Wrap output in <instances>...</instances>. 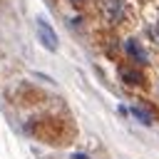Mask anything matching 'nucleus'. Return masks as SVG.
Masks as SVG:
<instances>
[{
  "label": "nucleus",
  "mask_w": 159,
  "mask_h": 159,
  "mask_svg": "<svg viewBox=\"0 0 159 159\" xmlns=\"http://www.w3.org/2000/svg\"><path fill=\"white\" fill-rule=\"evenodd\" d=\"M104 15L109 22H122L127 17V5L124 0H107L104 2Z\"/></svg>",
  "instance_id": "obj_1"
},
{
  "label": "nucleus",
  "mask_w": 159,
  "mask_h": 159,
  "mask_svg": "<svg viewBox=\"0 0 159 159\" xmlns=\"http://www.w3.org/2000/svg\"><path fill=\"white\" fill-rule=\"evenodd\" d=\"M124 50H127V55H129L134 62H139V65L147 62V52H144V47H142L137 40H127V42H124Z\"/></svg>",
  "instance_id": "obj_3"
},
{
  "label": "nucleus",
  "mask_w": 159,
  "mask_h": 159,
  "mask_svg": "<svg viewBox=\"0 0 159 159\" xmlns=\"http://www.w3.org/2000/svg\"><path fill=\"white\" fill-rule=\"evenodd\" d=\"M72 159H87V157H84V154H75Z\"/></svg>",
  "instance_id": "obj_5"
},
{
  "label": "nucleus",
  "mask_w": 159,
  "mask_h": 159,
  "mask_svg": "<svg viewBox=\"0 0 159 159\" xmlns=\"http://www.w3.org/2000/svg\"><path fill=\"white\" fill-rule=\"evenodd\" d=\"M37 35H40V42H42L47 50H57V35H55V30H52L45 20L37 22Z\"/></svg>",
  "instance_id": "obj_2"
},
{
  "label": "nucleus",
  "mask_w": 159,
  "mask_h": 159,
  "mask_svg": "<svg viewBox=\"0 0 159 159\" xmlns=\"http://www.w3.org/2000/svg\"><path fill=\"white\" fill-rule=\"evenodd\" d=\"M122 77H129L127 82H139V80H142L139 72H132V70H122Z\"/></svg>",
  "instance_id": "obj_4"
}]
</instances>
